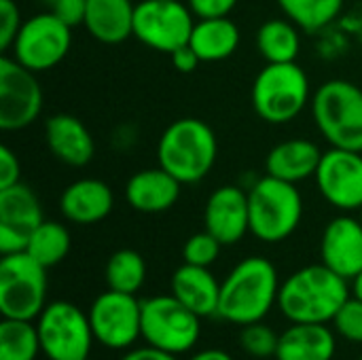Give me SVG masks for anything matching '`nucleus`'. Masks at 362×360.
Listing matches in <instances>:
<instances>
[{
  "instance_id": "f257e3e1",
  "label": "nucleus",
  "mask_w": 362,
  "mask_h": 360,
  "mask_svg": "<svg viewBox=\"0 0 362 360\" xmlns=\"http://www.w3.org/2000/svg\"><path fill=\"white\" fill-rule=\"evenodd\" d=\"M348 282L325 263L305 265L280 284L278 310L288 323L329 325L352 297Z\"/></svg>"
},
{
  "instance_id": "f03ea898",
  "label": "nucleus",
  "mask_w": 362,
  "mask_h": 360,
  "mask_svg": "<svg viewBox=\"0 0 362 360\" xmlns=\"http://www.w3.org/2000/svg\"><path fill=\"white\" fill-rule=\"evenodd\" d=\"M280 284L278 269L269 259L248 257L240 261L221 282L216 316L238 327L261 323L274 306H278Z\"/></svg>"
},
{
  "instance_id": "7ed1b4c3",
  "label": "nucleus",
  "mask_w": 362,
  "mask_h": 360,
  "mask_svg": "<svg viewBox=\"0 0 362 360\" xmlns=\"http://www.w3.org/2000/svg\"><path fill=\"white\" fill-rule=\"evenodd\" d=\"M218 142L208 123L185 117L170 123L157 144L159 168L170 172L182 185L204 180L216 163Z\"/></svg>"
},
{
  "instance_id": "20e7f679",
  "label": "nucleus",
  "mask_w": 362,
  "mask_h": 360,
  "mask_svg": "<svg viewBox=\"0 0 362 360\" xmlns=\"http://www.w3.org/2000/svg\"><path fill=\"white\" fill-rule=\"evenodd\" d=\"M250 233L265 244L288 240L303 219V197L297 185L263 176L248 191Z\"/></svg>"
},
{
  "instance_id": "39448f33",
  "label": "nucleus",
  "mask_w": 362,
  "mask_h": 360,
  "mask_svg": "<svg viewBox=\"0 0 362 360\" xmlns=\"http://www.w3.org/2000/svg\"><path fill=\"white\" fill-rule=\"evenodd\" d=\"M312 119L331 146L362 153V89L358 85L344 79L322 83L312 95Z\"/></svg>"
},
{
  "instance_id": "423d86ee",
  "label": "nucleus",
  "mask_w": 362,
  "mask_h": 360,
  "mask_svg": "<svg viewBox=\"0 0 362 360\" xmlns=\"http://www.w3.org/2000/svg\"><path fill=\"white\" fill-rule=\"evenodd\" d=\"M308 102L310 79L297 62L267 64L252 83V108L265 123H291Z\"/></svg>"
},
{
  "instance_id": "0eeeda50",
  "label": "nucleus",
  "mask_w": 362,
  "mask_h": 360,
  "mask_svg": "<svg viewBox=\"0 0 362 360\" xmlns=\"http://www.w3.org/2000/svg\"><path fill=\"white\" fill-rule=\"evenodd\" d=\"M47 308V267L25 250L0 259V314L13 320H36Z\"/></svg>"
},
{
  "instance_id": "6e6552de",
  "label": "nucleus",
  "mask_w": 362,
  "mask_h": 360,
  "mask_svg": "<svg viewBox=\"0 0 362 360\" xmlns=\"http://www.w3.org/2000/svg\"><path fill=\"white\" fill-rule=\"evenodd\" d=\"M202 333V318L174 295H157L142 301V339L146 346L170 354H185Z\"/></svg>"
},
{
  "instance_id": "1a4fd4ad",
  "label": "nucleus",
  "mask_w": 362,
  "mask_h": 360,
  "mask_svg": "<svg viewBox=\"0 0 362 360\" xmlns=\"http://www.w3.org/2000/svg\"><path fill=\"white\" fill-rule=\"evenodd\" d=\"M40 350L49 360L89 359L95 342L89 316L68 301H51L36 318Z\"/></svg>"
},
{
  "instance_id": "9d476101",
  "label": "nucleus",
  "mask_w": 362,
  "mask_h": 360,
  "mask_svg": "<svg viewBox=\"0 0 362 360\" xmlns=\"http://www.w3.org/2000/svg\"><path fill=\"white\" fill-rule=\"evenodd\" d=\"M70 45L72 25L53 11H45L23 19L11 47V57L38 74L57 66L68 55Z\"/></svg>"
},
{
  "instance_id": "9b49d317",
  "label": "nucleus",
  "mask_w": 362,
  "mask_h": 360,
  "mask_svg": "<svg viewBox=\"0 0 362 360\" xmlns=\"http://www.w3.org/2000/svg\"><path fill=\"white\" fill-rule=\"evenodd\" d=\"M195 15L180 0H142L134 13V36L161 53H172L189 45Z\"/></svg>"
},
{
  "instance_id": "f8f14e48",
  "label": "nucleus",
  "mask_w": 362,
  "mask_h": 360,
  "mask_svg": "<svg viewBox=\"0 0 362 360\" xmlns=\"http://www.w3.org/2000/svg\"><path fill=\"white\" fill-rule=\"evenodd\" d=\"M98 344L108 350H125L142 337V301L136 295L108 289L98 295L87 312Z\"/></svg>"
},
{
  "instance_id": "ddd939ff",
  "label": "nucleus",
  "mask_w": 362,
  "mask_h": 360,
  "mask_svg": "<svg viewBox=\"0 0 362 360\" xmlns=\"http://www.w3.org/2000/svg\"><path fill=\"white\" fill-rule=\"evenodd\" d=\"M42 110V89L36 72L28 70L11 55L0 57V129L21 132L30 127Z\"/></svg>"
},
{
  "instance_id": "4468645a",
  "label": "nucleus",
  "mask_w": 362,
  "mask_h": 360,
  "mask_svg": "<svg viewBox=\"0 0 362 360\" xmlns=\"http://www.w3.org/2000/svg\"><path fill=\"white\" fill-rule=\"evenodd\" d=\"M314 180L325 202L335 210L362 208V153L331 146L322 153Z\"/></svg>"
},
{
  "instance_id": "2eb2a0df",
  "label": "nucleus",
  "mask_w": 362,
  "mask_h": 360,
  "mask_svg": "<svg viewBox=\"0 0 362 360\" xmlns=\"http://www.w3.org/2000/svg\"><path fill=\"white\" fill-rule=\"evenodd\" d=\"M42 221L40 202L28 185L19 180L0 189V255L23 252Z\"/></svg>"
},
{
  "instance_id": "dca6fc26",
  "label": "nucleus",
  "mask_w": 362,
  "mask_h": 360,
  "mask_svg": "<svg viewBox=\"0 0 362 360\" xmlns=\"http://www.w3.org/2000/svg\"><path fill=\"white\" fill-rule=\"evenodd\" d=\"M204 225L223 246L238 244L250 233V208L248 193L235 185L216 189L204 208Z\"/></svg>"
},
{
  "instance_id": "f3484780",
  "label": "nucleus",
  "mask_w": 362,
  "mask_h": 360,
  "mask_svg": "<svg viewBox=\"0 0 362 360\" xmlns=\"http://www.w3.org/2000/svg\"><path fill=\"white\" fill-rule=\"evenodd\" d=\"M322 263L346 280H354L362 272V223L350 214H339L322 231Z\"/></svg>"
},
{
  "instance_id": "a211bd4d",
  "label": "nucleus",
  "mask_w": 362,
  "mask_h": 360,
  "mask_svg": "<svg viewBox=\"0 0 362 360\" xmlns=\"http://www.w3.org/2000/svg\"><path fill=\"white\" fill-rule=\"evenodd\" d=\"M45 142L55 159L70 168H83L93 159L95 142L85 123L68 112H57L45 121Z\"/></svg>"
},
{
  "instance_id": "6ab92c4d",
  "label": "nucleus",
  "mask_w": 362,
  "mask_h": 360,
  "mask_svg": "<svg viewBox=\"0 0 362 360\" xmlns=\"http://www.w3.org/2000/svg\"><path fill=\"white\" fill-rule=\"evenodd\" d=\"M112 206V189L98 178H78L59 195V212L74 225H95L110 214Z\"/></svg>"
},
{
  "instance_id": "aec40b11",
  "label": "nucleus",
  "mask_w": 362,
  "mask_h": 360,
  "mask_svg": "<svg viewBox=\"0 0 362 360\" xmlns=\"http://www.w3.org/2000/svg\"><path fill=\"white\" fill-rule=\"evenodd\" d=\"M180 180L163 168H146L136 172L125 185V202L142 214H159L170 210L180 197Z\"/></svg>"
},
{
  "instance_id": "412c9836",
  "label": "nucleus",
  "mask_w": 362,
  "mask_h": 360,
  "mask_svg": "<svg viewBox=\"0 0 362 360\" xmlns=\"http://www.w3.org/2000/svg\"><path fill=\"white\" fill-rule=\"evenodd\" d=\"M322 151L316 142L305 138H293L276 144L265 157V172L286 182H301L316 176Z\"/></svg>"
},
{
  "instance_id": "4be33fe9",
  "label": "nucleus",
  "mask_w": 362,
  "mask_h": 360,
  "mask_svg": "<svg viewBox=\"0 0 362 360\" xmlns=\"http://www.w3.org/2000/svg\"><path fill=\"white\" fill-rule=\"evenodd\" d=\"M172 295L199 318L216 316L221 299V282L208 267L180 265L172 276Z\"/></svg>"
},
{
  "instance_id": "5701e85b",
  "label": "nucleus",
  "mask_w": 362,
  "mask_h": 360,
  "mask_svg": "<svg viewBox=\"0 0 362 360\" xmlns=\"http://www.w3.org/2000/svg\"><path fill=\"white\" fill-rule=\"evenodd\" d=\"M337 333L327 325L291 323L280 333L276 360H333L337 352Z\"/></svg>"
},
{
  "instance_id": "b1692460",
  "label": "nucleus",
  "mask_w": 362,
  "mask_h": 360,
  "mask_svg": "<svg viewBox=\"0 0 362 360\" xmlns=\"http://www.w3.org/2000/svg\"><path fill=\"white\" fill-rule=\"evenodd\" d=\"M134 13L132 0H87L85 28L102 45H119L134 36Z\"/></svg>"
},
{
  "instance_id": "393cba45",
  "label": "nucleus",
  "mask_w": 362,
  "mask_h": 360,
  "mask_svg": "<svg viewBox=\"0 0 362 360\" xmlns=\"http://www.w3.org/2000/svg\"><path fill=\"white\" fill-rule=\"evenodd\" d=\"M240 38V28L233 19L212 17L195 21L189 45L202 62H221L235 53Z\"/></svg>"
},
{
  "instance_id": "a878e982",
  "label": "nucleus",
  "mask_w": 362,
  "mask_h": 360,
  "mask_svg": "<svg viewBox=\"0 0 362 360\" xmlns=\"http://www.w3.org/2000/svg\"><path fill=\"white\" fill-rule=\"evenodd\" d=\"M257 47L267 64L295 62L301 49L299 28L291 19H267L257 32Z\"/></svg>"
},
{
  "instance_id": "bb28decb",
  "label": "nucleus",
  "mask_w": 362,
  "mask_h": 360,
  "mask_svg": "<svg viewBox=\"0 0 362 360\" xmlns=\"http://www.w3.org/2000/svg\"><path fill=\"white\" fill-rule=\"evenodd\" d=\"M286 19L299 30L320 32L329 28L344 11V0H276Z\"/></svg>"
},
{
  "instance_id": "cd10ccee",
  "label": "nucleus",
  "mask_w": 362,
  "mask_h": 360,
  "mask_svg": "<svg viewBox=\"0 0 362 360\" xmlns=\"http://www.w3.org/2000/svg\"><path fill=\"white\" fill-rule=\"evenodd\" d=\"M25 252L36 259L42 267H55L70 252V231L66 225L55 221H42L30 236Z\"/></svg>"
},
{
  "instance_id": "c85d7f7f",
  "label": "nucleus",
  "mask_w": 362,
  "mask_h": 360,
  "mask_svg": "<svg viewBox=\"0 0 362 360\" xmlns=\"http://www.w3.org/2000/svg\"><path fill=\"white\" fill-rule=\"evenodd\" d=\"M40 350L34 320L2 318L0 323V360H36Z\"/></svg>"
},
{
  "instance_id": "c756f323",
  "label": "nucleus",
  "mask_w": 362,
  "mask_h": 360,
  "mask_svg": "<svg viewBox=\"0 0 362 360\" xmlns=\"http://www.w3.org/2000/svg\"><path fill=\"white\" fill-rule=\"evenodd\" d=\"M146 280V263L140 252L121 248L110 255L106 263V284L112 291L136 295Z\"/></svg>"
},
{
  "instance_id": "7c9ffc66",
  "label": "nucleus",
  "mask_w": 362,
  "mask_h": 360,
  "mask_svg": "<svg viewBox=\"0 0 362 360\" xmlns=\"http://www.w3.org/2000/svg\"><path fill=\"white\" fill-rule=\"evenodd\" d=\"M278 342H280V335L272 327H267L263 320L242 327V333H240V346L252 359L276 356Z\"/></svg>"
},
{
  "instance_id": "2f4dec72",
  "label": "nucleus",
  "mask_w": 362,
  "mask_h": 360,
  "mask_svg": "<svg viewBox=\"0 0 362 360\" xmlns=\"http://www.w3.org/2000/svg\"><path fill=\"white\" fill-rule=\"evenodd\" d=\"M223 244L210 233V231H199L191 236L185 246H182V259L189 265H199V267H210L218 255H221Z\"/></svg>"
},
{
  "instance_id": "473e14b6",
  "label": "nucleus",
  "mask_w": 362,
  "mask_h": 360,
  "mask_svg": "<svg viewBox=\"0 0 362 360\" xmlns=\"http://www.w3.org/2000/svg\"><path fill=\"white\" fill-rule=\"evenodd\" d=\"M335 333L346 342L362 344V301L354 295L341 306L337 316L333 318Z\"/></svg>"
},
{
  "instance_id": "72a5a7b5",
  "label": "nucleus",
  "mask_w": 362,
  "mask_h": 360,
  "mask_svg": "<svg viewBox=\"0 0 362 360\" xmlns=\"http://www.w3.org/2000/svg\"><path fill=\"white\" fill-rule=\"evenodd\" d=\"M23 19L15 0H0V49L11 51Z\"/></svg>"
},
{
  "instance_id": "f704fd0d",
  "label": "nucleus",
  "mask_w": 362,
  "mask_h": 360,
  "mask_svg": "<svg viewBox=\"0 0 362 360\" xmlns=\"http://www.w3.org/2000/svg\"><path fill=\"white\" fill-rule=\"evenodd\" d=\"M187 4L197 19H212V17H229L238 0H187Z\"/></svg>"
},
{
  "instance_id": "c9c22d12",
  "label": "nucleus",
  "mask_w": 362,
  "mask_h": 360,
  "mask_svg": "<svg viewBox=\"0 0 362 360\" xmlns=\"http://www.w3.org/2000/svg\"><path fill=\"white\" fill-rule=\"evenodd\" d=\"M59 19H64L68 25H78L85 21V8H87V0H53L49 4Z\"/></svg>"
},
{
  "instance_id": "e433bc0d",
  "label": "nucleus",
  "mask_w": 362,
  "mask_h": 360,
  "mask_svg": "<svg viewBox=\"0 0 362 360\" xmlns=\"http://www.w3.org/2000/svg\"><path fill=\"white\" fill-rule=\"evenodd\" d=\"M19 178H21V163L17 155L6 144H2L0 146V189H6L19 182Z\"/></svg>"
},
{
  "instance_id": "4c0bfd02",
  "label": "nucleus",
  "mask_w": 362,
  "mask_h": 360,
  "mask_svg": "<svg viewBox=\"0 0 362 360\" xmlns=\"http://www.w3.org/2000/svg\"><path fill=\"white\" fill-rule=\"evenodd\" d=\"M170 55H172V64H174V68H176L178 72H185V74L193 72V70L202 64V59H199V57H197V53L191 49V45H182V47H178V49H176V51H172Z\"/></svg>"
},
{
  "instance_id": "58836bf2",
  "label": "nucleus",
  "mask_w": 362,
  "mask_h": 360,
  "mask_svg": "<svg viewBox=\"0 0 362 360\" xmlns=\"http://www.w3.org/2000/svg\"><path fill=\"white\" fill-rule=\"evenodd\" d=\"M121 360H178V356L170 354V352H163V350H157L153 346H146V348L129 350Z\"/></svg>"
},
{
  "instance_id": "ea45409f",
  "label": "nucleus",
  "mask_w": 362,
  "mask_h": 360,
  "mask_svg": "<svg viewBox=\"0 0 362 360\" xmlns=\"http://www.w3.org/2000/svg\"><path fill=\"white\" fill-rule=\"evenodd\" d=\"M189 360H233L231 354H227L225 350H218V348H208V350H199L195 352Z\"/></svg>"
},
{
  "instance_id": "a19ab883",
  "label": "nucleus",
  "mask_w": 362,
  "mask_h": 360,
  "mask_svg": "<svg viewBox=\"0 0 362 360\" xmlns=\"http://www.w3.org/2000/svg\"><path fill=\"white\" fill-rule=\"evenodd\" d=\"M352 295L362 301V272L352 280Z\"/></svg>"
},
{
  "instance_id": "79ce46f5",
  "label": "nucleus",
  "mask_w": 362,
  "mask_h": 360,
  "mask_svg": "<svg viewBox=\"0 0 362 360\" xmlns=\"http://www.w3.org/2000/svg\"><path fill=\"white\" fill-rule=\"evenodd\" d=\"M358 219H361V223H362V208L358 210Z\"/></svg>"
},
{
  "instance_id": "37998d69",
  "label": "nucleus",
  "mask_w": 362,
  "mask_h": 360,
  "mask_svg": "<svg viewBox=\"0 0 362 360\" xmlns=\"http://www.w3.org/2000/svg\"><path fill=\"white\" fill-rule=\"evenodd\" d=\"M45 2H47V4H51V2H53V0H45Z\"/></svg>"
},
{
  "instance_id": "c03bdc74",
  "label": "nucleus",
  "mask_w": 362,
  "mask_h": 360,
  "mask_svg": "<svg viewBox=\"0 0 362 360\" xmlns=\"http://www.w3.org/2000/svg\"><path fill=\"white\" fill-rule=\"evenodd\" d=\"M85 360H91V359H85Z\"/></svg>"
},
{
  "instance_id": "a18cd8bd",
  "label": "nucleus",
  "mask_w": 362,
  "mask_h": 360,
  "mask_svg": "<svg viewBox=\"0 0 362 360\" xmlns=\"http://www.w3.org/2000/svg\"><path fill=\"white\" fill-rule=\"evenodd\" d=\"M361 360H362V356H361Z\"/></svg>"
}]
</instances>
